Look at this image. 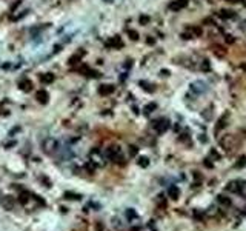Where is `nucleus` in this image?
<instances>
[{
    "label": "nucleus",
    "instance_id": "f257e3e1",
    "mask_svg": "<svg viewBox=\"0 0 246 231\" xmlns=\"http://www.w3.org/2000/svg\"><path fill=\"white\" fill-rule=\"evenodd\" d=\"M43 150H45V153H48V154L56 153V151L59 150V143H57V140H56V139H46L45 143H43Z\"/></svg>",
    "mask_w": 246,
    "mask_h": 231
},
{
    "label": "nucleus",
    "instance_id": "f03ea898",
    "mask_svg": "<svg viewBox=\"0 0 246 231\" xmlns=\"http://www.w3.org/2000/svg\"><path fill=\"white\" fill-rule=\"evenodd\" d=\"M106 156L111 160H120L121 159V150H120V147H117V145L109 147L108 151H106Z\"/></svg>",
    "mask_w": 246,
    "mask_h": 231
},
{
    "label": "nucleus",
    "instance_id": "7ed1b4c3",
    "mask_svg": "<svg viewBox=\"0 0 246 231\" xmlns=\"http://www.w3.org/2000/svg\"><path fill=\"white\" fill-rule=\"evenodd\" d=\"M152 128H154L159 134H162V133H165V131L169 128V122H168L166 119H159V120H155V122L152 123Z\"/></svg>",
    "mask_w": 246,
    "mask_h": 231
},
{
    "label": "nucleus",
    "instance_id": "20e7f679",
    "mask_svg": "<svg viewBox=\"0 0 246 231\" xmlns=\"http://www.w3.org/2000/svg\"><path fill=\"white\" fill-rule=\"evenodd\" d=\"M188 6V0H176V2H172L171 5H169V9L171 11H182V9H185Z\"/></svg>",
    "mask_w": 246,
    "mask_h": 231
},
{
    "label": "nucleus",
    "instance_id": "39448f33",
    "mask_svg": "<svg viewBox=\"0 0 246 231\" xmlns=\"http://www.w3.org/2000/svg\"><path fill=\"white\" fill-rule=\"evenodd\" d=\"M208 88H206V83L205 82H194L191 85V91L195 92V94H200V92H205Z\"/></svg>",
    "mask_w": 246,
    "mask_h": 231
},
{
    "label": "nucleus",
    "instance_id": "423d86ee",
    "mask_svg": "<svg viewBox=\"0 0 246 231\" xmlns=\"http://www.w3.org/2000/svg\"><path fill=\"white\" fill-rule=\"evenodd\" d=\"M91 164H94V165H103V157H102L100 153H98V150H94L91 153Z\"/></svg>",
    "mask_w": 246,
    "mask_h": 231
},
{
    "label": "nucleus",
    "instance_id": "0eeeda50",
    "mask_svg": "<svg viewBox=\"0 0 246 231\" xmlns=\"http://www.w3.org/2000/svg\"><path fill=\"white\" fill-rule=\"evenodd\" d=\"M241 187H243V185H241L240 180H234V182H229V183H228L226 190H228V191H232V193H240Z\"/></svg>",
    "mask_w": 246,
    "mask_h": 231
},
{
    "label": "nucleus",
    "instance_id": "6e6552de",
    "mask_svg": "<svg viewBox=\"0 0 246 231\" xmlns=\"http://www.w3.org/2000/svg\"><path fill=\"white\" fill-rule=\"evenodd\" d=\"M98 92H100L102 96H108V94H111V92H114V86L112 85H102V88L98 89Z\"/></svg>",
    "mask_w": 246,
    "mask_h": 231
},
{
    "label": "nucleus",
    "instance_id": "1a4fd4ad",
    "mask_svg": "<svg viewBox=\"0 0 246 231\" xmlns=\"http://www.w3.org/2000/svg\"><path fill=\"white\" fill-rule=\"evenodd\" d=\"M179 194H180V190H179L177 187H174V185H172V187L169 188V196H171L172 199H177Z\"/></svg>",
    "mask_w": 246,
    "mask_h": 231
},
{
    "label": "nucleus",
    "instance_id": "9d476101",
    "mask_svg": "<svg viewBox=\"0 0 246 231\" xmlns=\"http://www.w3.org/2000/svg\"><path fill=\"white\" fill-rule=\"evenodd\" d=\"M137 164H138L140 167L146 168L148 165H149V159H148V157H138V159H137Z\"/></svg>",
    "mask_w": 246,
    "mask_h": 231
},
{
    "label": "nucleus",
    "instance_id": "9b49d317",
    "mask_svg": "<svg viewBox=\"0 0 246 231\" xmlns=\"http://www.w3.org/2000/svg\"><path fill=\"white\" fill-rule=\"evenodd\" d=\"M217 200H218L221 205H226V206H229V205H231V199H228V197H225V196H218V197H217Z\"/></svg>",
    "mask_w": 246,
    "mask_h": 231
},
{
    "label": "nucleus",
    "instance_id": "f8f14e48",
    "mask_svg": "<svg viewBox=\"0 0 246 231\" xmlns=\"http://www.w3.org/2000/svg\"><path fill=\"white\" fill-rule=\"evenodd\" d=\"M220 16L223 17V19H231V17H234V12L232 11H228V9H223V11H220Z\"/></svg>",
    "mask_w": 246,
    "mask_h": 231
},
{
    "label": "nucleus",
    "instance_id": "ddd939ff",
    "mask_svg": "<svg viewBox=\"0 0 246 231\" xmlns=\"http://www.w3.org/2000/svg\"><path fill=\"white\" fill-rule=\"evenodd\" d=\"M37 97H39V100H40L42 103H45V102H46V99H48V94H46L45 91H40L39 94H37Z\"/></svg>",
    "mask_w": 246,
    "mask_h": 231
},
{
    "label": "nucleus",
    "instance_id": "4468645a",
    "mask_svg": "<svg viewBox=\"0 0 246 231\" xmlns=\"http://www.w3.org/2000/svg\"><path fill=\"white\" fill-rule=\"evenodd\" d=\"M128 34L131 36V39H132V40H137V39H138V33H137V31H132V29H129V31H128Z\"/></svg>",
    "mask_w": 246,
    "mask_h": 231
},
{
    "label": "nucleus",
    "instance_id": "2eb2a0df",
    "mask_svg": "<svg viewBox=\"0 0 246 231\" xmlns=\"http://www.w3.org/2000/svg\"><path fill=\"white\" fill-rule=\"evenodd\" d=\"M148 22H149V17H148V16H142L140 17V23H142V25H146Z\"/></svg>",
    "mask_w": 246,
    "mask_h": 231
},
{
    "label": "nucleus",
    "instance_id": "dca6fc26",
    "mask_svg": "<svg viewBox=\"0 0 246 231\" xmlns=\"http://www.w3.org/2000/svg\"><path fill=\"white\" fill-rule=\"evenodd\" d=\"M244 165H246V157L243 156V157L240 159V162L237 164V167H238V168H241V167H244Z\"/></svg>",
    "mask_w": 246,
    "mask_h": 231
},
{
    "label": "nucleus",
    "instance_id": "f3484780",
    "mask_svg": "<svg viewBox=\"0 0 246 231\" xmlns=\"http://www.w3.org/2000/svg\"><path fill=\"white\" fill-rule=\"evenodd\" d=\"M26 200H28L26 194H22V197H20V202H26Z\"/></svg>",
    "mask_w": 246,
    "mask_h": 231
},
{
    "label": "nucleus",
    "instance_id": "a211bd4d",
    "mask_svg": "<svg viewBox=\"0 0 246 231\" xmlns=\"http://www.w3.org/2000/svg\"><path fill=\"white\" fill-rule=\"evenodd\" d=\"M103 2H112V0H103Z\"/></svg>",
    "mask_w": 246,
    "mask_h": 231
}]
</instances>
